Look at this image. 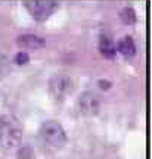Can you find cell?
Wrapping results in <instances>:
<instances>
[{
  "mask_svg": "<svg viewBox=\"0 0 152 159\" xmlns=\"http://www.w3.org/2000/svg\"><path fill=\"white\" fill-rule=\"evenodd\" d=\"M22 127L15 116L3 115L0 116V148L13 149L21 143Z\"/></svg>",
  "mask_w": 152,
  "mask_h": 159,
  "instance_id": "7a4b0ae2",
  "label": "cell"
},
{
  "mask_svg": "<svg viewBox=\"0 0 152 159\" xmlns=\"http://www.w3.org/2000/svg\"><path fill=\"white\" fill-rule=\"evenodd\" d=\"M97 49L101 52V55L105 59H114L117 56V47L112 39H109L108 35H101L99 37V43H97Z\"/></svg>",
  "mask_w": 152,
  "mask_h": 159,
  "instance_id": "ba28073f",
  "label": "cell"
},
{
  "mask_svg": "<svg viewBox=\"0 0 152 159\" xmlns=\"http://www.w3.org/2000/svg\"><path fill=\"white\" fill-rule=\"evenodd\" d=\"M120 21L124 24V25H135L137 22V15H136V12L133 7H123L121 11H120Z\"/></svg>",
  "mask_w": 152,
  "mask_h": 159,
  "instance_id": "9c48e42d",
  "label": "cell"
},
{
  "mask_svg": "<svg viewBox=\"0 0 152 159\" xmlns=\"http://www.w3.org/2000/svg\"><path fill=\"white\" fill-rule=\"evenodd\" d=\"M39 136L43 146L52 152H56V150L62 149L67 144L68 140L65 128L62 127L61 122H58L55 119H49L41 124L39 130Z\"/></svg>",
  "mask_w": 152,
  "mask_h": 159,
  "instance_id": "6da1fadb",
  "label": "cell"
},
{
  "mask_svg": "<svg viewBox=\"0 0 152 159\" xmlns=\"http://www.w3.org/2000/svg\"><path fill=\"white\" fill-rule=\"evenodd\" d=\"M17 44L24 50H39L46 46V41L37 34H21L17 37Z\"/></svg>",
  "mask_w": 152,
  "mask_h": 159,
  "instance_id": "8992f818",
  "label": "cell"
},
{
  "mask_svg": "<svg viewBox=\"0 0 152 159\" xmlns=\"http://www.w3.org/2000/svg\"><path fill=\"white\" fill-rule=\"evenodd\" d=\"M49 93L55 100H65L74 91V80L69 75L56 74L49 80Z\"/></svg>",
  "mask_w": 152,
  "mask_h": 159,
  "instance_id": "3957f363",
  "label": "cell"
},
{
  "mask_svg": "<svg viewBox=\"0 0 152 159\" xmlns=\"http://www.w3.org/2000/svg\"><path fill=\"white\" fill-rule=\"evenodd\" d=\"M80 114L84 116H95L101 111V99L93 91H84L77 100Z\"/></svg>",
  "mask_w": 152,
  "mask_h": 159,
  "instance_id": "5b68a950",
  "label": "cell"
},
{
  "mask_svg": "<svg viewBox=\"0 0 152 159\" xmlns=\"http://www.w3.org/2000/svg\"><path fill=\"white\" fill-rule=\"evenodd\" d=\"M97 85H99V89H102V90H109L112 83L108 81V80H99V81H97Z\"/></svg>",
  "mask_w": 152,
  "mask_h": 159,
  "instance_id": "7c38bea8",
  "label": "cell"
},
{
  "mask_svg": "<svg viewBox=\"0 0 152 159\" xmlns=\"http://www.w3.org/2000/svg\"><path fill=\"white\" fill-rule=\"evenodd\" d=\"M24 7L36 21H46L59 7V3L55 0H27Z\"/></svg>",
  "mask_w": 152,
  "mask_h": 159,
  "instance_id": "277c9868",
  "label": "cell"
},
{
  "mask_svg": "<svg viewBox=\"0 0 152 159\" xmlns=\"http://www.w3.org/2000/svg\"><path fill=\"white\" fill-rule=\"evenodd\" d=\"M11 71V61L5 55H0V80L5 78Z\"/></svg>",
  "mask_w": 152,
  "mask_h": 159,
  "instance_id": "30bf717a",
  "label": "cell"
},
{
  "mask_svg": "<svg viewBox=\"0 0 152 159\" xmlns=\"http://www.w3.org/2000/svg\"><path fill=\"white\" fill-rule=\"evenodd\" d=\"M115 47H117V53L123 55L124 57H133L136 55V52H137L136 43L131 35H124V37H121V39L117 41Z\"/></svg>",
  "mask_w": 152,
  "mask_h": 159,
  "instance_id": "52a82bcc",
  "label": "cell"
},
{
  "mask_svg": "<svg viewBox=\"0 0 152 159\" xmlns=\"http://www.w3.org/2000/svg\"><path fill=\"white\" fill-rule=\"evenodd\" d=\"M13 62L17 63V65H19V66H22V65H27V63L30 62V55L27 53V52H18L17 55L13 56Z\"/></svg>",
  "mask_w": 152,
  "mask_h": 159,
  "instance_id": "8fae6325",
  "label": "cell"
}]
</instances>
